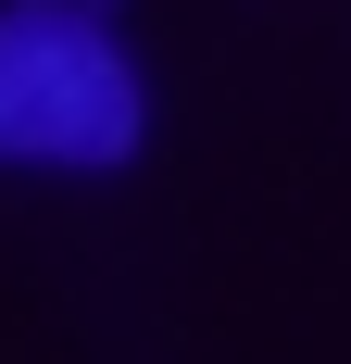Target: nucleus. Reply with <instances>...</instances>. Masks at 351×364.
Returning a JSON list of instances; mask_svg holds the SVG:
<instances>
[{"label": "nucleus", "mask_w": 351, "mask_h": 364, "mask_svg": "<svg viewBox=\"0 0 351 364\" xmlns=\"http://www.w3.org/2000/svg\"><path fill=\"white\" fill-rule=\"evenodd\" d=\"M151 126L88 0H0V164H126Z\"/></svg>", "instance_id": "1"}]
</instances>
